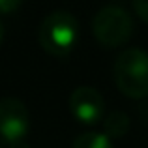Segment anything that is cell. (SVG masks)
<instances>
[{
	"instance_id": "obj_3",
	"label": "cell",
	"mask_w": 148,
	"mask_h": 148,
	"mask_svg": "<svg viewBox=\"0 0 148 148\" xmlns=\"http://www.w3.org/2000/svg\"><path fill=\"white\" fill-rule=\"evenodd\" d=\"M133 28L135 23L131 13L116 4L99 8L92 19V32L103 47H122L131 38Z\"/></svg>"
},
{
	"instance_id": "obj_5",
	"label": "cell",
	"mask_w": 148,
	"mask_h": 148,
	"mask_svg": "<svg viewBox=\"0 0 148 148\" xmlns=\"http://www.w3.org/2000/svg\"><path fill=\"white\" fill-rule=\"evenodd\" d=\"M69 112L77 122L96 126L103 120L105 99L94 86H77L69 96Z\"/></svg>"
},
{
	"instance_id": "obj_2",
	"label": "cell",
	"mask_w": 148,
	"mask_h": 148,
	"mask_svg": "<svg viewBox=\"0 0 148 148\" xmlns=\"http://www.w3.org/2000/svg\"><path fill=\"white\" fill-rule=\"evenodd\" d=\"M114 84L124 96L143 99L148 96V53L143 49H126L116 56L112 68Z\"/></svg>"
},
{
	"instance_id": "obj_10",
	"label": "cell",
	"mask_w": 148,
	"mask_h": 148,
	"mask_svg": "<svg viewBox=\"0 0 148 148\" xmlns=\"http://www.w3.org/2000/svg\"><path fill=\"white\" fill-rule=\"evenodd\" d=\"M10 148H30V145L26 141H21V143H15V145H11Z\"/></svg>"
},
{
	"instance_id": "obj_6",
	"label": "cell",
	"mask_w": 148,
	"mask_h": 148,
	"mask_svg": "<svg viewBox=\"0 0 148 148\" xmlns=\"http://www.w3.org/2000/svg\"><path fill=\"white\" fill-rule=\"evenodd\" d=\"M130 126H131V120L126 112L122 111H112L107 118L103 120V133L107 135L111 141L114 139H122L127 135L130 131Z\"/></svg>"
},
{
	"instance_id": "obj_1",
	"label": "cell",
	"mask_w": 148,
	"mask_h": 148,
	"mask_svg": "<svg viewBox=\"0 0 148 148\" xmlns=\"http://www.w3.org/2000/svg\"><path fill=\"white\" fill-rule=\"evenodd\" d=\"M79 21L68 10H54L47 13L38 28L41 49L53 56H68L79 40Z\"/></svg>"
},
{
	"instance_id": "obj_8",
	"label": "cell",
	"mask_w": 148,
	"mask_h": 148,
	"mask_svg": "<svg viewBox=\"0 0 148 148\" xmlns=\"http://www.w3.org/2000/svg\"><path fill=\"white\" fill-rule=\"evenodd\" d=\"M23 6L21 0H0V15H11Z\"/></svg>"
},
{
	"instance_id": "obj_7",
	"label": "cell",
	"mask_w": 148,
	"mask_h": 148,
	"mask_svg": "<svg viewBox=\"0 0 148 148\" xmlns=\"http://www.w3.org/2000/svg\"><path fill=\"white\" fill-rule=\"evenodd\" d=\"M71 148H114V145L105 133L86 131V133H81L79 137H75Z\"/></svg>"
},
{
	"instance_id": "obj_9",
	"label": "cell",
	"mask_w": 148,
	"mask_h": 148,
	"mask_svg": "<svg viewBox=\"0 0 148 148\" xmlns=\"http://www.w3.org/2000/svg\"><path fill=\"white\" fill-rule=\"evenodd\" d=\"M131 8H133L135 15H137L139 19H143V21L148 23V0H135V2L131 4Z\"/></svg>"
},
{
	"instance_id": "obj_11",
	"label": "cell",
	"mask_w": 148,
	"mask_h": 148,
	"mask_svg": "<svg viewBox=\"0 0 148 148\" xmlns=\"http://www.w3.org/2000/svg\"><path fill=\"white\" fill-rule=\"evenodd\" d=\"M2 40H4V25L0 21V43H2Z\"/></svg>"
},
{
	"instance_id": "obj_4",
	"label": "cell",
	"mask_w": 148,
	"mask_h": 148,
	"mask_svg": "<svg viewBox=\"0 0 148 148\" xmlns=\"http://www.w3.org/2000/svg\"><path fill=\"white\" fill-rule=\"evenodd\" d=\"M30 130V114L26 105L17 98L0 99V141L8 146L26 141Z\"/></svg>"
}]
</instances>
